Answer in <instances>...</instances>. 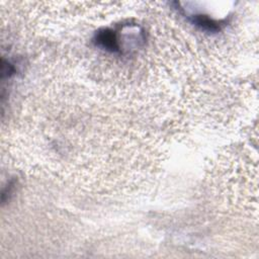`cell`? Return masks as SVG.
<instances>
[{
    "label": "cell",
    "mask_w": 259,
    "mask_h": 259,
    "mask_svg": "<svg viewBox=\"0 0 259 259\" xmlns=\"http://www.w3.org/2000/svg\"><path fill=\"white\" fill-rule=\"evenodd\" d=\"M97 41L101 47L109 51L116 52L119 49L117 39H116V34L113 31H110V30L101 31L97 36Z\"/></svg>",
    "instance_id": "cell-1"
},
{
    "label": "cell",
    "mask_w": 259,
    "mask_h": 259,
    "mask_svg": "<svg viewBox=\"0 0 259 259\" xmlns=\"http://www.w3.org/2000/svg\"><path fill=\"white\" fill-rule=\"evenodd\" d=\"M193 21L197 26H199L200 28H202L205 31L217 32L220 30V27L218 26V24L216 22H214L213 20H211L205 16H196Z\"/></svg>",
    "instance_id": "cell-2"
}]
</instances>
